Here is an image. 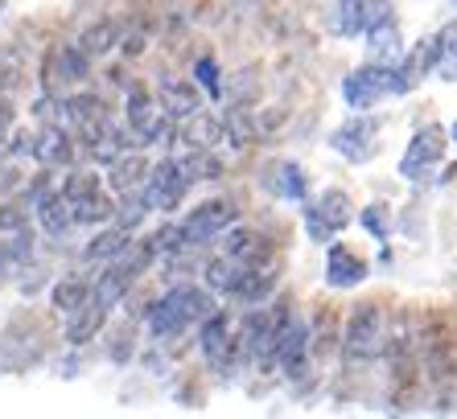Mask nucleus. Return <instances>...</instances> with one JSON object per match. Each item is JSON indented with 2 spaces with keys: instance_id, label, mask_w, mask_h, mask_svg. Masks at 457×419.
I'll use <instances>...</instances> for the list:
<instances>
[{
  "instance_id": "c756f323",
  "label": "nucleus",
  "mask_w": 457,
  "mask_h": 419,
  "mask_svg": "<svg viewBox=\"0 0 457 419\" xmlns=\"http://www.w3.org/2000/svg\"><path fill=\"white\" fill-rule=\"evenodd\" d=\"M79 45H83L87 58H104V53H112L120 45V29L112 21H96L91 29H83Z\"/></svg>"
},
{
  "instance_id": "f704fd0d",
  "label": "nucleus",
  "mask_w": 457,
  "mask_h": 419,
  "mask_svg": "<svg viewBox=\"0 0 457 419\" xmlns=\"http://www.w3.org/2000/svg\"><path fill=\"white\" fill-rule=\"evenodd\" d=\"M12 119H17V107H12V94L0 91V132H9Z\"/></svg>"
},
{
  "instance_id": "dca6fc26",
  "label": "nucleus",
  "mask_w": 457,
  "mask_h": 419,
  "mask_svg": "<svg viewBox=\"0 0 457 419\" xmlns=\"http://www.w3.org/2000/svg\"><path fill=\"white\" fill-rule=\"evenodd\" d=\"M367 275H371L367 259H362L359 251H351L346 242L334 239L330 251H326V283H330V288H359Z\"/></svg>"
},
{
  "instance_id": "7c9ffc66",
  "label": "nucleus",
  "mask_w": 457,
  "mask_h": 419,
  "mask_svg": "<svg viewBox=\"0 0 457 419\" xmlns=\"http://www.w3.org/2000/svg\"><path fill=\"white\" fill-rule=\"evenodd\" d=\"M145 214H153L149 210V201H145V193H124V198L116 201V218L112 222H120V226H128V231H137L140 222H145Z\"/></svg>"
},
{
  "instance_id": "2eb2a0df",
  "label": "nucleus",
  "mask_w": 457,
  "mask_h": 419,
  "mask_svg": "<svg viewBox=\"0 0 457 419\" xmlns=\"http://www.w3.org/2000/svg\"><path fill=\"white\" fill-rule=\"evenodd\" d=\"M173 140L186 148H219L227 144V119L211 116V111H194L173 124Z\"/></svg>"
},
{
  "instance_id": "5701e85b",
  "label": "nucleus",
  "mask_w": 457,
  "mask_h": 419,
  "mask_svg": "<svg viewBox=\"0 0 457 419\" xmlns=\"http://www.w3.org/2000/svg\"><path fill=\"white\" fill-rule=\"evenodd\" d=\"M149 168L153 165L140 157V152H120V157L107 165V189H112L116 198H124V193H137V189H145Z\"/></svg>"
},
{
  "instance_id": "ddd939ff",
  "label": "nucleus",
  "mask_w": 457,
  "mask_h": 419,
  "mask_svg": "<svg viewBox=\"0 0 457 419\" xmlns=\"http://www.w3.org/2000/svg\"><path fill=\"white\" fill-rule=\"evenodd\" d=\"M33 160L46 168H71L75 165V136L62 124H42V132L33 136Z\"/></svg>"
},
{
  "instance_id": "aec40b11",
  "label": "nucleus",
  "mask_w": 457,
  "mask_h": 419,
  "mask_svg": "<svg viewBox=\"0 0 457 419\" xmlns=\"http://www.w3.org/2000/svg\"><path fill=\"white\" fill-rule=\"evenodd\" d=\"M145 325H149V333L157 337V341H173V337H181L186 329L194 325V321L181 313V304L173 300V292H165L161 300L149 304V313H145Z\"/></svg>"
},
{
  "instance_id": "bb28decb",
  "label": "nucleus",
  "mask_w": 457,
  "mask_h": 419,
  "mask_svg": "<svg viewBox=\"0 0 457 419\" xmlns=\"http://www.w3.org/2000/svg\"><path fill=\"white\" fill-rule=\"evenodd\" d=\"M87 300H91V280H83V275H62V280L50 288V304L58 308V316H71L75 308H83Z\"/></svg>"
},
{
  "instance_id": "39448f33",
  "label": "nucleus",
  "mask_w": 457,
  "mask_h": 419,
  "mask_svg": "<svg viewBox=\"0 0 457 419\" xmlns=\"http://www.w3.org/2000/svg\"><path fill=\"white\" fill-rule=\"evenodd\" d=\"M235 218H239V210H235L231 201L211 198V201H203V206H194L190 214L181 218V234H186V242H190V251H194V247H206V242L223 239V234L235 226Z\"/></svg>"
},
{
  "instance_id": "c9c22d12",
  "label": "nucleus",
  "mask_w": 457,
  "mask_h": 419,
  "mask_svg": "<svg viewBox=\"0 0 457 419\" xmlns=\"http://www.w3.org/2000/svg\"><path fill=\"white\" fill-rule=\"evenodd\" d=\"M449 140H457V119H453V127H449Z\"/></svg>"
},
{
  "instance_id": "4be33fe9",
  "label": "nucleus",
  "mask_w": 457,
  "mask_h": 419,
  "mask_svg": "<svg viewBox=\"0 0 457 419\" xmlns=\"http://www.w3.org/2000/svg\"><path fill=\"white\" fill-rule=\"evenodd\" d=\"M362 37H367V62H375V66H395L408 50L404 37H400V25H395L392 17L379 21L375 29H367Z\"/></svg>"
},
{
  "instance_id": "f257e3e1",
  "label": "nucleus",
  "mask_w": 457,
  "mask_h": 419,
  "mask_svg": "<svg viewBox=\"0 0 457 419\" xmlns=\"http://www.w3.org/2000/svg\"><path fill=\"white\" fill-rule=\"evenodd\" d=\"M387 349V313L383 304H359L342 329V354L346 362H375Z\"/></svg>"
},
{
  "instance_id": "4468645a",
  "label": "nucleus",
  "mask_w": 457,
  "mask_h": 419,
  "mask_svg": "<svg viewBox=\"0 0 457 419\" xmlns=\"http://www.w3.org/2000/svg\"><path fill=\"white\" fill-rule=\"evenodd\" d=\"M433 70H436V37H420L395 62V86H400V94L416 91V86L425 83V74H433Z\"/></svg>"
},
{
  "instance_id": "9d476101",
  "label": "nucleus",
  "mask_w": 457,
  "mask_h": 419,
  "mask_svg": "<svg viewBox=\"0 0 457 419\" xmlns=\"http://www.w3.org/2000/svg\"><path fill=\"white\" fill-rule=\"evenodd\" d=\"M387 17H392V0H334L330 29L338 37H359V33L375 29Z\"/></svg>"
},
{
  "instance_id": "e433bc0d",
  "label": "nucleus",
  "mask_w": 457,
  "mask_h": 419,
  "mask_svg": "<svg viewBox=\"0 0 457 419\" xmlns=\"http://www.w3.org/2000/svg\"><path fill=\"white\" fill-rule=\"evenodd\" d=\"M0 17H4V0H0Z\"/></svg>"
},
{
  "instance_id": "1a4fd4ad",
  "label": "nucleus",
  "mask_w": 457,
  "mask_h": 419,
  "mask_svg": "<svg viewBox=\"0 0 457 419\" xmlns=\"http://www.w3.org/2000/svg\"><path fill=\"white\" fill-rule=\"evenodd\" d=\"M309 325L305 316L293 313V304H288L285 321H280V333H277V354H272V362H277L280 370H285L288 378H301L309 366Z\"/></svg>"
},
{
  "instance_id": "473e14b6",
  "label": "nucleus",
  "mask_w": 457,
  "mask_h": 419,
  "mask_svg": "<svg viewBox=\"0 0 457 419\" xmlns=\"http://www.w3.org/2000/svg\"><path fill=\"white\" fill-rule=\"evenodd\" d=\"M25 222H29V210L25 206H0V231L4 234L25 231Z\"/></svg>"
},
{
  "instance_id": "0eeeda50",
  "label": "nucleus",
  "mask_w": 457,
  "mask_h": 419,
  "mask_svg": "<svg viewBox=\"0 0 457 419\" xmlns=\"http://www.w3.org/2000/svg\"><path fill=\"white\" fill-rule=\"evenodd\" d=\"M198 349H203V357L211 362V370H219V374H227V370L235 366V357L244 354L239 333L231 329V316H227L223 308H214V313L203 321V329H198Z\"/></svg>"
},
{
  "instance_id": "412c9836",
  "label": "nucleus",
  "mask_w": 457,
  "mask_h": 419,
  "mask_svg": "<svg viewBox=\"0 0 457 419\" xmlns=\"http://www.w3.org/2000/svg\"><path fill=\"white\" fill-rule=\"evenodd\" d=\"M223 255H231L235 263H244V267H268V259H272V247H268L264 234L247 231V226H231V231L223 234Z\"/></svg>"
},
{
  "instance_id": "7ed1b4c3",
  "label": "nucleus",
  "mask_w": 457,
  "mask_h": 419,
  "mask_svg": "<svg viewBox=\"0 0 457 419\" xmlns=\"http://www.w3.org/2000/svg\"><path fill=\"white\" fill-rule=\"evenodd\" d=\"M354 222V201L346 189H326L318 201H305V234L309 242H334Z\"/></svg>"
},
{
  "instance_id": "9b49d317",
  "label": "nucleus",
  "mask_w": 457,
  "mask_h": 419,
  "mask_svg": "<svg viewBox=\"0 0 457 419\" xmlns=\"http://www.w3.org/2000/svg\"><path fill=\"white\" fill-rule=\"evenodd\" d=\"M87 70H91V58L83 53V45H79V42H62V45H54L50 58H46L42 83H46V91L75 86V83H83V78H87Z\"/></svg>"
},
{
  "instance_id": "6ab92c4d",
  "label": "nucleus",
  "mask_w": 457,
  "mask_h": 419,
  "mask_svg": "<svg viewBox=\"0 0 457 419\" xmlns=\"http://www.w3.org/2000/svg\"><path fill=\"white\" fill-rule=\"evenodd\" d=\"M107 308L104 300H96V292H91V300L83 304V308H75V313L66 316V346H87V341H96L99 333H104V325H107Z\"/></svg>"
},
{
  "instance_id": "f8f14e48",
  "label": "nucleus",
  "mask_w": 457,
  "mask_h": 419,
  "mask_svg": "<svg viewBox=\"0 0 457 419\" xmlns=\"http://www.w3.org/2000/svg\"><path fill=\"white\" fill-rule=\"evenodd\" d=\"M375 136H379V119L367 116V111H354L342 127H334L330 148L346 160H367L375 152Z\"/></svg>"
},
{
  "instance_id": "a211bd4d",
  "label": "nucleus",
  "mask_w": 457,
  "mask_h": 419,
  "mask_svg": "<svg viewBox=\"0 0 457 419\" xmlns=\"http://www.w3.org/2000/svg\"><path fill=\"white\" fill-rule=\"evenodd\" d=\"M157 103H161V111L178 124V119L203 111V91H198L194 83H186V78H161L157 83Z\"/></svg>"
},
{
  "instance_id": "c85d7f7f",
  "label": "nucleus",
  "mask_w": 457,
  "mask_h": 419,
  "mask_svg": "<svg viewBox=\"0 0 457 419\" xmlns=\"http://www.w3.org/2000/svg\"><path fill=\"white\" fill-rule=\"evenodd\" d=\"M436 37V78L457 83V17L433 33Z\"/></svg>"
},
{
  "instance_id": "a878e982",
  "label": "nucleus",
  "mask_w": 457,
  "mask_h": 419,
  "mask_svg": "<svg viewBox=\"0 0 457 419\" xmlns=\"http://www.w3.org/2000/svg\"><path fill=\"white\" fill-rule=\"evenodd\" d=\"M244 272H247V267H244V263H235L231 255H214V259L203 267L206 288H211V292H219V296H235V288H239Z\"/></svg>"
},
{
  "instance_id": "423d86ee",
  "label": "nucleus",
  "mask_w": 457,
  "mask_h": 419,
  "mask_svg": "<svg viewBox=\"0 0 457 419\" xmlns=\"http://www.w3.org/2000/svg\"><path fill=\"white\" fill-rule=\"evenodd\" d=\"M445 140H449V132L441 124L420 127V132L408 140V152H404V160H400V177L404 181H428L433 177V168L445 160V148H449Z\"/></svg>"
},
{
  "instance_id": "72a5a7b5",
  "label": "nucleus",
  "mask_w": 457,
  "mask_h": 419,
  "mask_svg": "<svg viewBox=\"0 0 457 419\" xmlns=\"http://www.w3.org/2000/svg\"><path fill=\"white\" fill-rule=\"evenodd\" d=\"M359 222L367 226V231L375 234V239H387V222H383V206H367V210H359Z\"/></svg>"
},
{
  "instance_id": "393cba45",
  "label": "nucleus",
  "mask_w": 457,
  "mask_h": 419,
  "mask_svg": "<svg viewBox=\"0 0 457 419\" xmlns=\"http://www.w3.org/2000/svg\"><path fill=\"white\" fill-rule=\"evenodd\" d=\"M128 247H132V231H128V226H120V222H112V226H104L96 239L87 242L83 255L91 263H112V259H120Z\"/></svg>"
},
{
  "instance_id": "2f4dec72",
  "label": "nucleus",
  "mask_w": 457,
  "mask_h": 419,
  "mask_svg": "<svg viewBox=\"0 0 457 419\" xmlns=\"http://www.w3.org/2000/svg\"><path fill=\"white\" fill-rule=\"evenodd\" d=\"M194 78H198V91L206 99H223V70H219V62H214L211 53L194 62Z\"/></svg>"
},
{
  "instance_id": "b1692460",
  "label": "nucleus",
  "mask_w": 457,
  "mask_h": 419,
  "mask_svg": "<svg viewBox=\"0 0 457 419\" xmlns=\"http://www.w3.org/2000/svg\"><path fill=\"white\" fill-rule=\"evenodd\" d=\"M132 283H137V272H132L124 259H112L104 272L91 280V292H96V300H104L107 308H116V304L132 292Z\"/></svg>"
},
{
  "instance_id": "cd10ccee",
  "label": "nucleus",
  "mask_w": 457,
  "mask_h": 419,
  "mask_svg": "<svg viewBox=\"0 0 457 419\" xmlns=\"http://www.w3.org/2000/svg\"><path fill=\"white\" fill-rule=\"evenodd\" d=\"M181 173L194 181H219L223 177V160L214 157V148H186V157H178Z\"/></svg>"
},
{
  "instance_id": "20e7f679",
  "label": "nucleus",
  "mask_w": 457,
  "mask_h": 419,
  "mask_svg": "<svg viewBox=\"0 0 457 419\" xmlns=\"http://www.w3.org/2000/svg\"><path fill=\"white\" fill-rule=\"evenodd\" d=\"M392 94H400V86H395V66L362 62L342 78V99H346L351 111H371L375 103L392 99Z\"/></svg>"
},
{
  "instance_id": "f03ea898",
  "label": "nucleus",
  "mask_w": 457,
  "mask_h": 419,
  "mask_svg": "<svg viewBox=\"0 0 457 419\" xmlns=\"http://www.w3.org/2000/svg\"><path fill=\"white\" fill-rule=\"evenodd\" d=\"M58 185H62L66 201H71V210H75L79 226H104V222L116 218V198L107 193L104 181H99L96 173H79V168H71Z\"/></svg>"
},
{
  "instance_id": "f3484780",
  "label": "nucleus",
  "mask_w": 457,
  "mask_h": 419,
  "mask_svg": "<svg viewBox=\"0 0 457 419\" xmlns=\"http://www.w3.org/2000/svg\"><path fill=\"white\" fill-rule=\"evenodd\" d=\"M264 189L280 201H297V206L309 201V177L297 160H272L264 173Z\"/></svg>"
},
{
  "instance_id": "6e6552de",
  "label": "nucleus",
  "mask_w": 457,
  "mask_h": 419,
  "mask_svg": "<svg viewBox=\"0 0 457 419\" xmlns=\"http://www.w3.org/2000/svg\"><path fill=\"white\" fill-rule=\"evenodd\" d=\"M186 189H190V177L181 173L178 157H165L149 168V177H145V189H140V193H145L149 210H157V214H173V210L181 206V198H186Z\"/></svg>"
}]
</instances>
